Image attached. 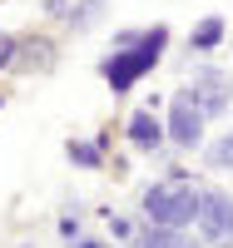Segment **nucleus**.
I'll return each instance as SVG.
<instances>
[{"instance_id": "nucleus-1", "label": "nucleus", "mask_w": 233, "mask_h": 248, "mask_svg": "<svg viewBox=\"0 0 233 248\" xmlns=\"http://www.w3.org/2000/svg\"><path fill=\"white\" fill-rule=\"evenodd\" d=\"M164 45H169V30H149V35H139L134 45H124V50H114L109 60H104V79H109L114 90H129L139 75H149V70H154V60H159Z\"/></svg>"}, {"instance_id": "nucleus-2", "label": "nucleus", "mask_w": 233, "mask_h": 248, "mask_svg": "<svg viewBox=\"0 0 233 248\" xmlns=\"http://www.w3.org/2000/svg\"><path fill=\"white\" fill-rule=\"evenodd\" d=\"M144 214H149L159 229H169V233H179L184 223H194V214H199V194L188 189L184 179H169V184H154L149 194H144Z\"/></svg>"}, {"instance_id": "nucleus-3", "label": "nucleus", "mask_w": 233, "mask_h": 248, "mask_svg": "<svg viewBox=\"0 0 233 248\" xmlns=\"http://www.w3.org/2000/svg\"><path fill=\"white\" fill-rule=\"evenodd\" d=\"M199 229L208 243L218 248H233V199L228 194H199Z\"/></svg>"}, {"instance_id": "nucleus-4", "label": "nucleus", "mask_w": 233, "mask_h": 248, "mask_svg": "<svg viewBox=\"0 0 233 248\" xmlns=\"http://www.w3.org/2000/svg\"><path fill=\"white\" fill-rule=\"evenodd\" d=\"M203 105L194 99V90H179L174 105H169V134H174V144H184V149H194L199 134H203Z\"/></svg>"}, {"instance_id": "nucleus-5", "label": "nucleus", "mask_w": 233, "mask_h": 248, "mask_svg": "<svg viewBox=\"0 0 233 248\" xmlns=\"http://www.w3.org/2000/svg\"><path fill=\"white\" fill-rule=\"evenodd\" d=\"M194 99L203 105V114H223V109H228V85H223V75L199 70V75H194Z\"/></svg>"}, {"instance_id": "nucleus-6", "label": "nucleus", "mask_w": 233, "mask_h": 248, "mask_svg": "<svg viewBox=\"0 0 233 248\" xmlns=\"http://www.w3.org/2000/svg\"><path fill=\"white\" fill-rule=\"evenodd\" d=\"M159 134H164V129H159V119H154L149 109H139V114L129 119V139L139 144V149H154V144H159Z\"/></svg>"}, {"instance_id": "nucleus-7", "label": "nucleus", "mask_w": 233, "mask_h": 248, "mask_svg": "<svg viewBox=\"0 0 233 248\" xmlns=\"http://www.w3.org/2000/svg\"><path fill=\"white\" fill-rule=\"evenodd\" d=\"M20 60H25L20 70H50L55 45H50V40H30V45H20Z\"/></svg>"}, {"instance_id": "nucleus-8", "label": "nucleus", "mask_w": 233, "mask_h": 248, "mask_svg": "<svg viewBox=\"0 0 233 248\" xmlns=\"http://www.w3.org/2000/svg\"><path fill=\"white\" fill-rule=\"evenodd\" d=\"M218 40H223V20H218V15H208L203 25L194 30V40H188V50H214Z\"/></svg>"}, {"instance_id": "nucleus-9", "label": "nucleus", "mask_w": 233, "mask_h": 248, "mask_svg": "<svg viewBox=\"0 0 233 248\" xmlns=\"http://www.w3.org/2000/svg\"><path fill=\"white\" fill-rule=\"evenodd\" d=\"M208 164H214V169H233V134H223L214 149H208Z\"/></svg>"}, {"instance_id": "nucleus-10", "label": "nucleus", "mask_w": 233, "mask_h": 248, "mask_svg": "<svg viewBox=\"0 0 233 248\" xmlns=\"http://www.w3.org/2000/svg\"><path fill=\"white\" fill-rule=\"evenodd\" d=\"M144 248H194V243H184L179 233H169V229H154L149 238H144Z\"/></svg>"}, {"instance_id": "nucleus-11", "label": "nucleus", "mask_w": 233, "mask_h": 248, "mask_svg": "<svg viewBox=\"0 0 233 248\" xmlns=\"http://www.w3.org/2000/svg\"><path fill=\"white\" fill-rule=\"evenodd\" d=\"M104 10V0H84V5H75V15H70V25L75 30H84V25H90V20Z\"/></svg>"}, {"instance_id": "nucleus-12", "label": "nucleus", "mask_w": 233, "mask_h": 248, "mask_svg": "<svg viewBox=\"0 0 233 248\" xmlns=\"http://www.w3.org/2000/svg\"><path fill=\"white\" fill-rule=\"evenodd\" d=\"M70 159L84 164V169H94V164H99V149H94V144H70Z\"/></svg>"}, {"instance_id": "nucleus-13", "label": "nucleus", "mask_w": 233, "mask_h": 248, "mask_svg": "<svg viewBox=\"0 0 233 248\" xmlns=\"http://www.w3.org/2000/svg\"><path fill=\"white\" fill-rule=\"evenodd\" d=\"M10 60H15V40H10V35H0V70H5Z\"/></svg>"}, {"instance_id": "nucleus-14", "label": "nucleus", "mask_w": 233, "mask_h": 248, "mask_svg": "<svg viewBox=\"0 0 233 248\" xmlns=\"http://www.w3.org/2000/svg\"><path fill=\"white\" fill-rule=\"evenodd\" d=\"M84 248H99V243H84Z\"/></svg>"}]
</instances>
